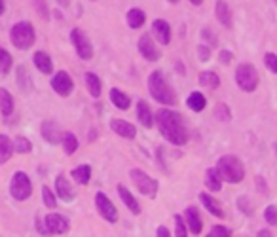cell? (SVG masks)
I'll list each match as a JSON object with an SVG mask.
<instances>
[{"instance_id": "1", "label": "cell", "mask_w": 277, "mask_h": 237, "mask_svg": "<svg viewBox=\"0 0 277 237\" xmlns=\"http://www.w3.org/2000/svg\"><path fill=\"white\" fill-rule=\"evenodd\" d=\"M154 124L162 133V137L167 143L175 146H184L188 143V127L184 124V118L181 112H176L173 108H160L154 114Z\"/></svg>"}, {"instance_id": "2", "label": "cell", "mask_w": 277, "mask_h": 237, "mask_svg": "<svg viewBox=\"0 0 277 237\" xmlns=\"http://www.w3.org/2000/svg\"><path fill=\"white\" fill-rule=\"evenodd\" d=\"M148 93L156 103L164 106H171L175 105L176 95L173 91V88L169 86V82L165 78L164 70H154L148 76Z\"/></svg>"}, {"instance_id": "3", "label": "cell", "mask_w": 277, "mask_h": 237, "mask_svg": "<svg viewBox=\"0 0 277 237\" xmlns=\"http://www.w3.org/2000/svg\"><path fill=\"white\" fill-rule=\"evenodd\" d=\"M214 169L219 171L222 182H228V184H240L245 179V165L241 162V157L235 154L221 156Z\"/></svg>"}, {"instance_id": "4", "label": "cell", "mask_w": 277, "mask_h": 237, "mask_svg": "<svg viewBox=\"0 0 277 237\" xmlns=\"http://www.w3.org/2000/svg\"><path fill=\"white\" fill-rule=\"evenodd\" d=\"M34 40H36V32L31 21H17L10 31V42L13 44V48L21 51L31 50Z\"/></svg>"}, {"instance_id": "5", "label": "cell", "mask_w": 277, "mask_h": 237, "mask_svg": "<svg viewBox=\"0 0 277 237\" xmlns=\"http://www.w3.org/2000/svg\"><path fill=\"white\" fill-rule=\"evenodd\" d=\"M259 82H260V76L254 65H251V63H241V65H238V69H235V84H238V88H240L241 91H245V93L256 91Z\"/></svg>"}, {"instance_id": "6", "label": "cell", "mask_w": 277, "mask_h": 237, "mask_svg": "<svg viewBox=\"0 0 277 237\" xmlns=\"http://www.w3.org/2000/svg\"><path fill=\"white\" fill-rule=\"evenodd\" d=\"M129 179H131L133 184L137 186V190L143 193V195L150 198V200H154L157 195L160 182H157L154 176L148 175L146 171H143V169H131V171H129Z\"/></svg>"}, {"instance_id": "7", "label": "cell", "mask_w": 277, "mask_h": 237, "mask_svg": "<svg viewBox=\"0 0 277 237\" xmlns=\"http://www.w3.org/2000/svg\"><path fill=\"white\" fill-rule=\"evenodd\" d=\"M10 193L15 201H27L32 195V182L25 171H15L10 181Z\"/></svg>"}, {"instance_id": "8", "label": "cell", "mask_w": 277, "mask_h": 237, "mask_svg": "<svg viewBox=\"0 0 277 237\" xmlns=\"http://www.w3.org/2000/svg\"><path fill=\"white\" fill-rule=\"evenodd\" d=\"M70 42L74 46L76 55L80 57L82 61H89L93 57V44H91L89 36L82 29H72L70 31Z\"/></svg>"}, {"instance_id": "9", "label": "cell", "mask_w": 277, "mask_h": 237, "mask_svg": "<svg viewBox=\"0 0 277 237\" xmlns=\"http://www.w3.org/2000/svg\"><path fill=\"white\" fill-rule=\"evenodd\" d=\"M95 207H97V212H99L107 222H110V224H116L118 219H120L116 205H114L112 200H110L105 192L95 193Z\"/></svg>"}, {"instance_id": "10", "label": "cell", "mask_w": 277, "mask_h": 237, "mask_svg": "<svg viewBox=\"0 0 277 237\" xmlns=\"http://www.w3.org/2000/svg\"><path fill=\"white\" fill-rule=\"evenodd\" d=\"M51 89L55 91L59 97H69L74 91V80L70 78L69 72L65 70H57L51 76Z\"/></svg>"}, {"instance_id": "11", "label": "cell", "mask_w": 277, "mask_h": 237, "mask_svg": "<svg viewBox=\"0 0 277 237\" xmlns=\"http://www.w3.org/2000/svg\"><path fill=\"white\" fill-rule=\"evenodd\" d=\"M137 50L138 53L145 57L146 61L150 63H156L162 59V51L157 50L156 42H154V38H152V34H143V36L138 38L137 42Z\"/></svg>"}, {"instance_id": "12", "label": "cell", "mask_w": 277, "mask_h": 237, "mask_svg": "<svg viewBox=\"0 0 277 237\" xmlns=\"http://www.w3.org/2000/svg\"><path fill=\"white\" fill-rule=\"evenodd\" d=\"M44 226L46 230H48V233L61 235V233L69 231V219H65L63 214H59V212H50V214H46Z\"/></svg>"}, {"instance_id": "13", "label": "cell", "mask_w": 277, "mask_h": 237, "mask_svg": "<svg viewBox=\"0 0 277 237\" xmlns=\"http://www.w3.org/2000/svg\"><path fill=\"white\" fill-rule=\"evenodd\" d=\"M40 133H42V139L50 144H59L61 137H63V129L55 120H46L42 127H40Z\"/></svg>"}, {"instance_id": "14", "label": "cell", "mask_w": 277, "mask_h": 237, "mask_svg": "<svg viewBox=\"0 0 277 237\" xmlns=\"http://www.w3.org/2000/svg\"><path fill=\"white\" fill-rule=\"evenodd\" d=\"M184 222H186L188 231L194 233V235H200L203 231V222H202V216H200V209L195 205H190L188 209L184 211Z\"/></svg>"}, {"instance_id": "15", "label": "cell", "mask_w": 277, "mask_h": 237, "mask_svg": "<svg viewBox=\"0 0 277 237\" xmlns=\"http://www.w3.org/2000/svg\"><path fill=\"white\" fill-rule=\"evenodd\" d=\"M110 129L112 133H116L118 137L122 139H127V141H133V139L137 137V127L126 120H118V118H112L110 120Z\"/></svg>"}, {"instance_id": "16", "label": "cell", "mask_w": 277, "mask_h": 237, "mask_svg": "<svg viewBox=\"0 0 277 237\" xmlns=\"http://www.w3.org/2000/svg\"><path fill=\"white\" fill-rule=\"evenodd\" d=\"M55 195L59 200H63L65 203L74 201L76 192H74V188H72V184L67 181V176H63V175L55 176Z\"/></svg>"}, {"instance_id": "17", "label": "cell", "mask_w": 277, "mask_h": 237, "mask_svg": "<svg viewBox=\"0 0 277 237\" xmlns=\"http://www.w3.org/2000/svg\"><path fill=\"white\" fill-rule=\"evenodd\" d=\"M152 34L157 38L160 44L167 46L171 42V25L165 19H154L152 21Z\"/></svg>"}, {"instance_id": "18", "label": "cell", "mask_w": 277, "mask_h": 237, "mask_svg": "<svg viewBox=\"0 0 277 237\" xmlns=\"http://www.w3.org/2000/svg\"><path fill=\"white\" fill-rule=\"evenodd\" d=\"M116 190H118V195H120V200L124 201V205L129 209V212L135 214V216L141 214V205H138V201L135 200V195L129 192V188H127L126 184H118Z\"/></svg>"}, {"instance_id": "19", "label": "cell", "mask_w": 277, "mask_h": 237, "mask_svg": "<svg viewBox=\"0 0 277 237\" xmlns=\"http://www.w3.org/2000/svg\"><path fill=\"white\" fill-rule=\"evenodd\" d=\"M137 120H138V124L143 125V127H146V129H152V127H154V114H152L148 103L143 99L137 101Z\"/></svg>"}, {"instance_id": "20", "label": "cell", "mask_w": 277, "mask_h": 237, "mask_svg": "<svg viewBox=\"0 0 277 237\" xmlns=\"http://www.w3.org/2000/svg\"><path fill=\"white\" fill-rule=\"evenodd\" d=\"M214 17L219 19V23L224 27H232V10L228 6L226 0H216L214 2Z\"/></svg>"}, {"instance_id": "21", "label": "cell", "mask_w": 277, "mask_h": 237, "mask_svg": "<svg viewBox=\"0 0 277 237\" xmlns=\"http://www.w3.org/2000/svg\"><path fill=\"white\" fill-rule=\"evenodd\" d=\"M32 63H34V67H36L42 74L50 76L53 72V61H51V57L46 53V51H34V55H32Z\"/></svg>"}, {"instance_id": "22", "label": "cell", "mask_w": 277, "mask_h": 237, "mask_svg": "<svg viewBox=\"0 0 277 237\" xmlns=\"http://www.w3.org/2000/svg\"><path fill=\"white\" fill-rule=\"evenodd\" d=\"M200 201L203 203V209H207L209 214H213V216H219V219H224L226 214L222 211V205L219 203V200H214L211 193H200Z\"/></svg>"}, {"instance_id": "23", "label": "cell", "mask_w": 277, "mask_h": 237, "mask_svg": "<svg viewBox=\"0 0 277 237\" xmlns=\"http://www.w3.org/2000/svg\"><path fill=\"white\" fill-rule=\"evenodd\" d=\"M108 97H110V103H112L118 110H127L129 106H131V97L126 93V91H122L120 88H112L110 89V93H108Z\"/></svg>"}, {"instance_id": "24", "label": "cell", "mask_w": 277, "mask_h": 237, "mask_svg": "<svg viewBox=\"0 0 277 237\" xmlns=\"http://www.w3.org/2000/svg\"><path fill=\"white\" fill-rule=\"evenodd\" d=\"M13 108H15L13 95L6 88H0V114H2V118H10L13 114Z\"/></svg>"}, {"instance_id": "25", "label": "cell", "mask_w": 277, "mask_h": 237, "mask_svg": "<svg viewBox=\"0 0 277 237\" xmlns=\"http://www.w3.org/2000/svg\"><path fill=\"white\" fill-rule=\"evenodd\" d=\"M70 179H74L76 184H82V186L89 184V181H91V165L82 163V165L74 167L70 171Z\"/></svg>"}, {"instance_id": "26", "label": "cell", "mask_w": 277, "mask_h": 237, "mask_svg": "<svg viewBox=\"0 0 277 237\" xmlns=\"http://www.w3.org/2000/svg\"><path fill=\"white\" fill-rule=\"evenodd\" d=\"M186 106H188L192 112H202V110H205V106H207V97L202 91H192L188 95V99H186Z\"/></svg>"}, {"instance_id": "27", "label": "cell", "mask_w": 277, "mask_h": 237, "mask_svg": "<svg viewBox=\"0 0 277 237\" xmlns=\"http://www.w3.org/2000/svg\"><path fill=\"white\" fill-rule=\"evenodd\" d=\"M197 82H200V86H203V88H209V89L221 88V76L216 74L214 70H203V72H200V76H197Z\"/></svg>"}, {"instance_id": "28", "label": "cell", "mask_w": 277, "mask_h": 237, "mask_svg": "<svg viewBox=\"0 0 277 237\" xmlns=\"http://www.w3.org/2000/svg\"><path fill=\"white\" fill-rule=\"evenodd\" d=\"M146 21V13L143 8H131L129 12H127V25L131 27L133 31H137V29H141V27L145 25Z\"/></svg>"}, {"instance_id": "29", "label": "cell", "mask_w": 277, "mask_h": 237, "mask_svg": "<svg viewBox=\"0 0 277 237\" xmlns=\"http://www.w3.org/2000/svg\"><path fill=\"white\" fill-rule=\"evenodd\" d=\"M86 86H88V91L93 99H99L103 93V82L101 78L95 74V72H86Z\"/></svg>"}, {"instance_id": "30", "label": "cell", "mask_w": 277, "mask_h": 237, "mask_svg": "<svg viewBox=\"0 0 277 237\" xmlns=\"http://www.w3.org/2000/svg\"><path fill=\"white\" fill-rule=\"evenodd\" d=\"M205 186L209 192H221L222 190V179L214 167H209L205 171Z\"/></svg>"}, {"instance_id": "31", "label": "cell", "mask_w": 277, "mask_h": 237, "mask_svg": "<svg viewBox=\"0 0 277 237\" xmlns=\"http://www.w3.org/2000/svg\"><path fill=\"white\" fill-rule=\"evenodd\" d=\"M59 144L63 146V152L67 154V156L76 154V150H78V146H80L78 139H76V135L72 131H63V137H61V143Z\"/></svg>"}, {"instance_id": "32", "label": "cell", "mask_w": 277, "mask_h": 237, "mask_svg": "<svg viewBox=\"0 0 277 237\" xmlns=\"http://www.w3.org/2000/svg\"><path fill=\"white\" fill-rule=\"evenodd\" d=\"M13 154H15V152H13L12 139L8 137V135H2V133H0V165L10 162V157H12Z\"/></svg>"}, {"instance_id": "33", "label": "cell", "mask_w": 277, "mask_h": 237, "mask_svg": "<svg viewBox=\"0 0 277 237\" xmlns=\"http://www.w3.org/2000/svg\"><path fill=\"white\" fill-rule=\"evenodd\" d=\"M17 86L23 93H31L32 80H31V74H29L27 67H23V65H19L17 67Z\"/></svg>"}, {"instance_id": "34", "label": "cell", "mask_w": 277, "mask_h": 237, "mask_svg": "<svg viewBox=\"0 0 277 237\" xmlns=\"http://www.w3.org/2000/svg\"><path fill=\"white\" fill-rule=\"evenodd\" d=\"M12 144H13V152H17V154H31L32 152V143L27 137H23V135H17L12 141Z\"/></svg>"}, {"instance_id": "35", "label": "cell", "mask_w": 277, "mask_h": 237, "mask_svg": "<svg viewBox=\"0 0 277 237\" xmlns=\"http://www.w3.org/2000/svg\"><path fill=\"white\" fill-rule=\"evenodd\" d=\"M173 220H175V231H171V235H176V237L188 235V228H186V222H184L183 214H175Z\"/></svg>"}, {"instance_id": "36", "label": "cell", "mask_w": 277, "mask_h": 237, "mask_svg": "<svg viewBox=\"0 0 277 237\" xmlns=\"http://www.w3.org/2000/svg\"><path fill=\"white\" fill-rule=\"evenodd\" d=\"M12 65H13V59H12V55H10V51H6L4 48H0V72L8 74V72L12 70Z\"/></svg>"}, {"instance_id": "37", "label": "cell", "mask_w": 277, "mask_h": 237, "mask_svg": "<svg viewBox=\"0 0 277 237\" xmlns=\"http://www.w3.org/2000/svg\"><path fill=\"white\" fill-rule=\"evenodd\" d=\"M42 200L48 209H57V195L55 192H51L50 186H42Z\"/></svg>"}, {"instance_id": "38", "label": "cell", "mask_w": 277, "mask_h": 237, "mask_svg": "<svg viewBox=\"0 0 277 237\" xmlns=\"http://www.w3.org/2000/svg\"><path fill=\"white\" fill-rule=\"evenodd\" d=\"M214 116L221 120V122H230L232 120V110H230V106L226 103H219V105L214 106Z\"/></svg>"}, {"instance_id": "39", "label": "cell", "mask_w": 277, "mask_h": 237, "mask_svg": "<svg viewBox=\"0 0 277 237\" xmlns=\"http://www.w3.org/2000/svg\"><path fill=\"white\" fill-rule=\"evenodd\" d=\"M233 231L230 230V228H226V226H213V228H211V230H209V233L207 235L209 237H230L232 235Z\"/></svg>"}, {"instance_id": "40", "label": "cell", "mask_w": 277, "mask_h": 237, "mask_svg": "<svg viewBox=\"0 0 277 237\" xmlns=\"http://www.w3.org/2000/svg\"><path fill=\"white\" fill-rule=\"evenodd\" d=\"M264 220L271 228H275L277 226V207L275 205H268L264 211Z\"/></svg>"}, {"instance_id": "41", "label": "cell", "mask_w": 277, "mask_h": 237, "mask_svg": "<svg viewBox=\"0 0 277 237\" xmlns=\"http://www.w3.org/2000/svg\"><path fill=\"white\" fill-rule=\"evenodd\" d=\"M264 65L271 74H277V55L273 53V51H268V53L264 55Z\"/></svg>"}, {"instance_id": "42", "label": "cell", "mask_w": 277, "mask_h": 237, "mask_svg": "<svg viewBox=\"0 0 277 237\" xmlns=\"http://www.w3.org/2000/svg\"><path fill=\"white\" fill-rule=\"evenodd\" d=\"M238 207H240V211L243 212V214H247V216H252V203L249 201V198L247 195H241L240 200H238Z\"/></svg>"}, {"instance_id": "43", "label": "cell", "mask_w": 277, "mask_h": 237, "mask_svg": "<svg viewBox=\"0 0 277 237\" xmlns=\"http://www.w3.org/2000/svg\"><path fill=\"white\" fill-rule=\"evenodd\" d=\"M202 38H203V42H209V48H216V46H219V38L214 36L211 29H203Z\"/></svg>"}, {"instance_id": "44", "label": "cell", "mask_w": 277, "mask_h": 237, "mask_svg": "<svg viewBox=\"0 0 277 237\" xmlns=\"http://www.w3.org/2000/svg\"><path fill=\"white\" fill-rule=\"evenodd\" d=\"M34 6H36V12L42 15V19H50V10H48L46 0H34Z\"/></svg>"}, {"instance_id": "45", "label": "cell", "mask_w": 277, "mask_h": 237, "mask_svg": "<svg viewBox=\"0 0 277 237\" xmlns=\"http://www.w3.org/2000/svg\"><path fill=\"white\" fill-rule=\"evenodd\" d=\"M197 57H200V61H209L211 59V48L207 44H200L197 46Z\"/></svg>"}, {"instance_id": "46", "label": "cell", "mask_w": 277, "mask_h": 237, "mask_svg": "<svg viewBox=\"0 0 277 237\" xmlns=\"http://www.w3.org/2000/svg\"><path fill=\"white\" fill-rule=\"evenodd\" d=\"M233 59V53L230 50H221L219 51V61L222 63V65H230Z\"/></svg>"}, {"instance_id": "47", "label": "cell", "mask_w": 277, "mask_h": 237, "mask_svg": "<svg viewBox=\"0 0 277 237\" xmlns=\"http://www.w3.org/2000/svg\"><path fill=\"white\" fill-rule=\"evenodd\" d=\"M34 224H36V230L42 233V235H48V230H46V226H44V220L40 219V216H36L34 219Z\"/></svg>"}, {"instance_id": "48", "label": "cell", "mask_w": 277, "mask_h": 237, "mask_svg": "<svg viewBox=\"0 0 277 237\" xmlns=\"http://www.w3.org/2000/svg\"><path fill=\"white\" fill-rule=\"evenodd\" d=\"M256 186H259V190L264 193V195H268V184H266V181L262 176H256Z\"/></svg>"}, {"instance_id": "49", "label": "cell", "mask_w": 277, "mask_h": 237, "mask_svg": "<svg viewBox=\"0 0 277 237\" xmlns=\"http://www.w3.org/2000/svg\"><path fill=\"white\" fill-rule=\"evenodd\" d=\"M156 235L157 237H171V231L165 228V226H157L156 228Z\"/></svg>"}, {"instance_id": "50", "label": "cell", "mask_w": 277, "mask_h": 237, "mask_svg": "<svg viewBox=\"0 0 277 237\" xmlns=\"http://www.w3.org/2000/svg\"><path fill=\"white\" fill-rule=\"evenodd\" d=\"M256 235H259V237H270V235H273V233H271L270 230H260Z\"/></svg>"}, {"instance_id": "51", "label": "cell", "mask_w": 277, "mask_h": 237, "mask_svg": "<svg viewBox=\"0 0 277 237\" xmlns=\"http://www.w3.org/2000/svg\"><path fill=\"white\" fill-rule=\"evenodd\" d=\"M4 10H6V0H0V15L4 13Z\"/></svg>"}, {"instance_id": "52", "label": "cell", "mask_w": 277, "mask_h": 237, "mask_svg": "<svg viewBox=\"0 0 277 237\" xmlns=\"http://www.w3.org/2000/svg\"><path fill=\"white\" fill-rule=\"evenodd\" d=\"M190 2H192L194 6H202V4H203V0H190Z\"/></svg>"}, {"instance_id": "53", "label": "cell", "mask_w": 277, "mask_h": 237, "mask_svg": "<svg viewBox=\"0 0 277 237\" xmlns=\"http://www.w3.org/2000/svg\"><path fill=\"white\" fill-rule=\"evenodd\" d=\"M57 2H59L61 6H67V4H69V0H57Z\"/></svg>"}, {"instance_id": "54", "label": "cell", "mask_w": 277, "mask_h": 237, "mask_svg": "<svg viewBox=\"0 0 277 237\" xmlns=\"http://www.w3.org/2000/svg\"><path fill=\"white\" fill-rule=\"evenodd\" d=\"M167 2H171V4H179L181 0H167Z\"/></svg>"}]
</instances>
